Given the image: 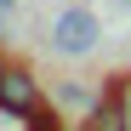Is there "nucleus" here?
<instances>
[{
    "label": "nucleus",
    "mask_w": 131,
    "mask_h": 131,
    "mask_svg": "<svg viewBox=\"0 0 131 131\" xmlns=\"http://www.w3.org/2000/svg\"><path fill=\"white\" fill-rule=\"evenodd\" d=\"M0 29H6V12H0Z\"/></svg>",
    "instance_id": "obj_7"
},
{
    "label": "nucleus",
    "mask_w": 131,
    "mask_h": 131,
    "mask_svg": "<svg viewBox=\"0 0 131 131\" xmlns=\"http://www.w3.org/2000/svg\"><path fill=\"white\" fill-rule=\"evenodd\" d=\"M0 108H6L12 120H34L46 97H40V80L23 69V63H6V80H0Z\"/></svg>",
    "instance_id": "obj_2"
},
{
    "label": "nucleus",
    "mask_w": 131,
    "mask_h": 131,
    "mask_svg": "<svg viewBox=\"0 0 131 131\" xmlns=\"http://www.w3.org/2000/svg\"><path fill=\"white\" fill-rule=\"evenodd\" d=\"M0 12H12V0H0Z\"/></svg>",
    "instance_id": "obj_6"
},
{
    "label": "nucleus",
    "mask_w": 131,
    "mask_h": 131,
    "mask_svg": "<svg viewBox=\"0 0 131 131\" xmlns=\"http://www.w3.org/2000/svg\"><path fill=\"white\" fill-rule=\"evenodd\" d=\"M0 80H6V57H0Z\"/></svg>",
    "instance_id": "obj_5"
},
{
    "label": "nucleus",
    "mask_w": 131,
    "mask_h": 131,
    "mask_svg": "<svg viewBox=\"0 0 131 131\" xmlns=\"http://www.w3.org/2000/svg\"><path fill=\"white\" fill-rule=\"evenodd\" d=\"M80 131H131V125H125V74H120L114 85H103L97 103H85Z\"/></svg>",
    "instance_id": "obj_3"
},
{
    "label": "nucleus",
    "mask_w": 131,
    "mask_h": 131,
    "mask_svg": "<svg viewBox=\"0 0 131 131\" xmlns=\"http://www.w3.org/2000/svg\"><path fill=\"white\" fill-rule=\"evenodd\" d=\"M97 40H103V29H97V17L85 12V6L57 12V23H51V51H63V57H85Z\"/></svg>",
    "instance_id": "obj_1"
},
{
    "label": "nucleus",
    "mask_w": 131,
    "mask_h": 131,
    "mask_svg": "<svg viewBox=\"0 0 131 131\" xmlns=\"http://www.w3.org/2000/svg\"><path fill=\"white\" fill-rule=\"evenodd\" d=\"M114 6H131V0H114Z\"/></svg>",
    "instance_id": "obj_8"
},
{
    "label": "nucleus",
    "mask_w": 131,
    "mask_h": 131,
    "mask_svg": "<svg viewBox=\"0 0 131 131\" xmlns=\"http://www.w3.org/2000/svg\"><path fill=\"white\" fill-rule=\"evenodd\" d=\"M125 125H131V80H125Z\"/></svg>",
    "instance_id": "obj_4"
}]
</instances>
